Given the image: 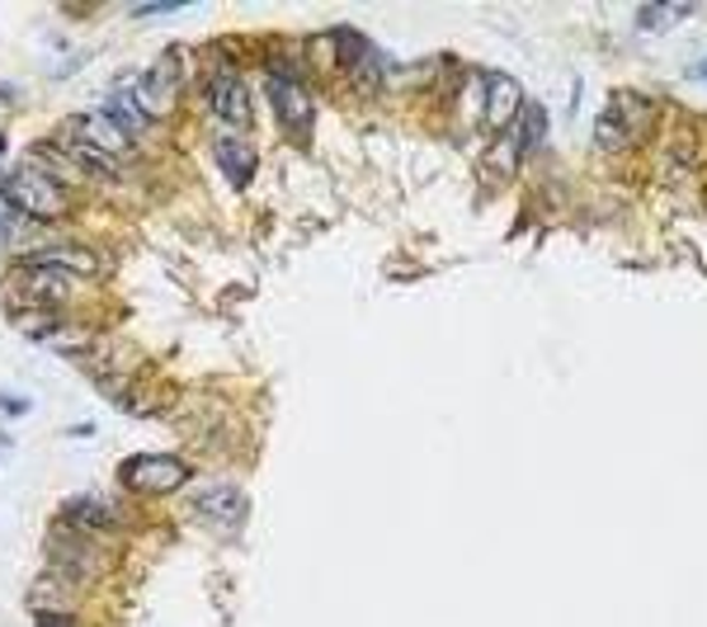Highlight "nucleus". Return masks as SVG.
Segmentation results:
<instances>
[{"label": "nucleus", "instance_id": "f257e3e1", "mask_svg": "<svg viewBox=\"0 0 707 627\" xmlns=\"http://www.w3.org/2000/svg\"><path fill=\"white\" fill-rule=\"evenodd\" d=\"M67 137H71V156L85 170H118L133 156V133H123L104 109H85V114H76L67 123Z\"/></svg>", "mask_w": 707, "mask_h": 627}, {"label": "nucleus", "instance_id": "f03ea898", "mask_svg": "<svg viewBox=\"0 0 707 627\" xmlns=\"http://www.w3.org/2000/svg\"><path fill=\"white\" fill-rule=\"evenodd\" d=\"M5 198L10 208L28 217V223H53V217L67 213V194H61V180L47 175L38 166H20L14 175L5 180Z\"/></svg>", "mask_w": 707, "mask_h": 627}, {"label": "nucleus", "instance_id": "7ed1b4c3", "mask_svg": "<svg viewBox=\"0 0 707 627\" xmlns=\"http://www.w3.org/2000/svg\"><path fill=\"white\" fill-rule=\"evenodd\" d=\"M118 481L137 495H166L189 481V463L175 453H141V458H128L118 467Z\"/></svg>", "mask_w": 707, "mask_h": 627}, {"label": "nucleus", "instance_id": "20e7f679", "mask_svg": "<svg viewBox=\"0 0 707 627\" xmlns=\"http://www.w3.org/2000/svg\"><path fill=\"white\" fill-rule=\"evenodd\" d=\"M655 109L651 100L641 95H613V104L600 114V123H594V137H600V147H627L632 137H641L651 128Z\"/></svg>", "mask_w": 707, "mask_h": 627}, {"label": "nucleus", "instance_id": "39448f33", "mask_svg": "<svg viewBox=\"0 0 707 627\" xmlns=\"http://www.w3.org/2000/svg\"><path fill=\"white\" fill-rule=\"evenodd\" d=\"M270 104H274V114L288 123L293 133H307L311 128V95H307V86L297 81V71L288 67H270Z\"/></svg>", "mask_w": 707, "mask_h": 627}, {"label": "nucleus", "instance_id": "423d86ee", "mask_svg": "<svg viewBox=\"0 0 707 627\" xmlns=\"http://www.w3.org/2000/svg\"><path fill=\"white\" fill-rule=\"evenodd\" d=\"M326 38H330V53H335V61L354 76L358 86H377V81H383V61H377L373 43L364 34H354V29H335V34H326Z\"/></svg>", "mask_w": 707, "mask_h": 627}, {"label": "nucleus", "instance_id": "0eeeda50", "mask_svg": "<svg viewBox=\"0 0 707 627\" xmlns=\"http://www.w3.org/2000/svg\"><path fill=\"white\" fill-rule=\"evenodd\" d=\"M481 114H486V128L491 133L514 128L518 114H524V95H518V86L510 81L505 71H491L481 81Z\"/></svg>", "mask_w": 707, "mask_h": 627}, {"label": "nucleus", "instance_id": "6e6552de", "mask_svg": "<svg viewBox=\"0 0 707 627\" xmlns=\"http://www.w3.org/2000/svg\"><path fill=\"white\" fill-rule=\"evenodd\" d=\"M194 510L208 520L213 528H236L246 520V491L241 486H231V481H223V486H203V491H194Z\"/></svg>", "mask_w": 707, "mask_h": 627}, {"label": "nucleus", "instance_id": "1a4fd4ad", "mask_svg": "<svg viewBox=\"0 0 707 627\" xmlns=\"http://www.w3.org/2000/svg\"><path fill=\"white\" fill-rule=\"evenodd\" d=\"M208 104H213L217 118L231 123V128H246V123H250V90H246V81L236 71H213Z\"/></svg>", "mask_w": 707, "mask_h": 627}, {"label": "nucleus", "instance_id": "9d476101", "mask_svg": "<svg viewBox=\"0 0 707 627\" xmlns=\"http://www.w3.org/2000/svg\"><path fill=\"white\" fill-rule=\"evenodd\" d=\"M14 288H24L34 303H61L71 288V274H61V270H47V264H20L14 270Z\"/></svg>", "mask_w": 707, "mask_h": 627}, {"label": "nucleus", "instance_id": "9b49d317", "mask_svg": "<svg viewBox=\"0 0 707 627\" xmlns=\"http://www.w3.org/2000/svg\"><path fill=\"white\" fill-rule=\"evenodd\" d=\"M28 264H47V270H61V274H100V255L85 246H67V241H57V246H43L28 255Z\"/></svg>", "mask_w": 707, "mask_h": 627}, {"label": "nucleus", "instance_id": "f8f14e48", "mask_svg": "<svg viewBox=\"0 0 707 627\" xmlns=\"http://www.w3.org/2000/svg\"><path fill=\"white\" fill-rule=\"evenodd\" d=\"M213 161L236 184V190H246L250 175H255V151H250L241 137H217V142H213Z\"/></svg>", "mask_w": 707, "mask_h": 627}, {"label": "nucleus", "instance_id": "ddd939ff", "mask_svg": "<svg viewBox=\"0 0 707 627\" xmlns=\"http://www.w3.org/2000/svg\"><path fill=\"white\" fill-rule=\"evenodd\" d=\"M543 133H547V114H543V109H533V104H524V114H518L514 133H510V142H514V151H518V156H528L533 147L543 142Z\"/></svg>", "mask_w": 707, "mask_h": 627}, {"label": "nucleus", "instance_id": "4468645a", "mask_svg": "<svg viewBox=\"0 0 707 627\" xmlns=\"http://www.w3.org/2000/svg\"><path fill=\"white\" fill-rule=\"evenodd\" d=\"M67 520H71L76 528H85V533H100V528L114 524V510H109L104 500H71V505H67Z\"/></svg>", "mask_w": 707, "mask_h": 627}, {"label": "nucleus", "instance_id": "2eb2a0df", "mask_svg": "<svg viewBox=\"0 0 707 627\" xmlns=\"http://www.w3.org/2000/svg\"><path fill=\"white\" fill-rule=\"evenodd\" d=\"M688 5H651V10H641V24H674V20H684Z\"/></svg>", "mask_w": 707, "mask_h": 627}, {"label": "nucleus", "instance_id": "dca6fc26", "mask_svg": "<svg viewBox=\"0 0 707 627\" xmlns=\"http://www.w3.org/2000/svg\"><path fill=\"white\" fill-rule=\"evenodd\" d=\"M698 76H703V81H707V61H703V67H698Z\"/></svg>", "mask_w": 707, "mask_h": 627}, {"label": "nucleus", "instance_id": "f3484780", "mask_svg": "<svg viewBox=\"0 0 707 627\" xmlns=\"http://www.w3.org/2000/svg\"><path fill=\"white\" fill-rule=\"evenodd\" d=\"M0 151H5V137H0Z\"/></svg>", "mask_w": 707, "mask_h": 627}]
</instances>
